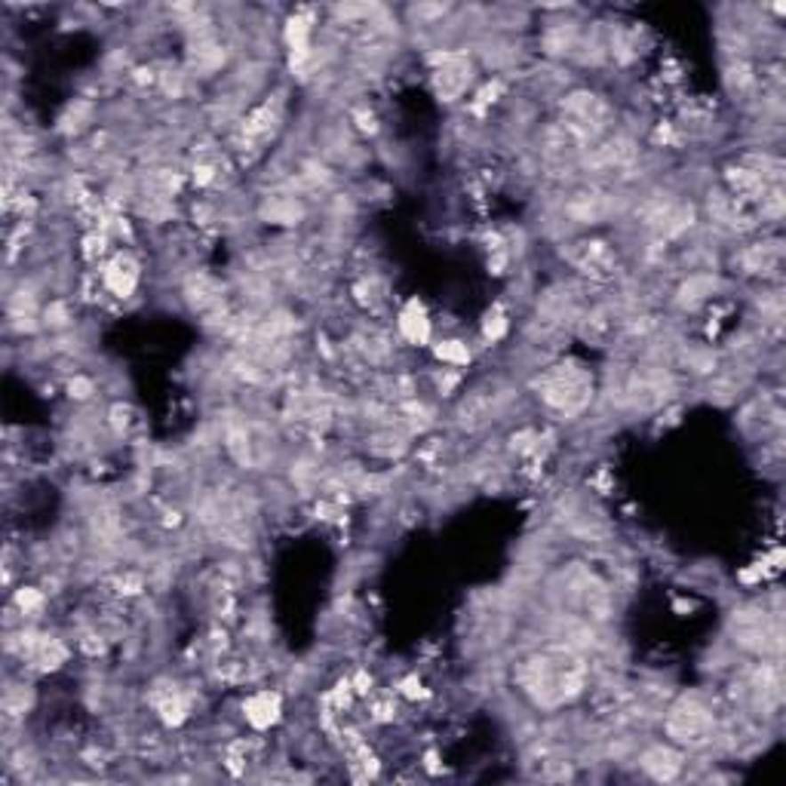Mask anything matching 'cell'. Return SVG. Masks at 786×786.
<instances>
[{"label": "cell", "mask_w": 786, "mask_h": 786, "mask_svg": "<svg viewBox=\"0 0 786 786\" xmlns=\"http://www.w3.org/2000/svg\"><path fill=\"white\" fill-rule=\"evenodd\" d=\"M584 679H587L584 663L565 652L528 657L523 670H519L523 691L538 707H559V703L578 697L581 688H584Z\"/></svg>", "instance_id": "cell-1"}, {"label": "cell", "mask_w": 786, "mask_h": 786, "mask_svg": "<svg viewBox=\"0 0 786 786\" xmlns=\"http://www.w3.org/2000/svg\"><path fill=\"white\" fill-rule=\"evenodd\" d=\"M590 393H593V384L574 365H557L550 375H544V384H541L544 403L553 405L557 412H565V415L584 409L590 403Z\"/></svg>", "instance_id": "cell-2"}, {"label": "cell", "mask_w": 786, "mask_h": 786, "mask_svg": "<svg viewBox=\"0 0 786 786\" xmlns=\"http://www.w3.org/2000/svg\"><path fill=\"white\" fill-rule=\"evenodd\" d=\"M713 728V713L697 697H682L667 716V734L676 743H701Z\"/></svg>", "instance_id": "cell-3"}, {"label": "cell", "mask_w": 786, "mask_h": 786, "mask_svg": "<svg viewBox=\"0 0 786 786\" xmlns=\"http://www.w3.org/2000/svg\"><path fill=\"white\" fill-rule=\"evenodd\" d=\"M105 283H108V289H111V293L126 298L135 289V283H139V264H135L130 255H117L114 261H108Z\"/></svg>", "instance_id": "cell-4"}, {"label": "cell", "mask_w": 786, "mask_h": 786, "mask_svg": "<svg viewBox=\"0 0 786 786\" xmlns=\"http://www.w3.org/2000/svg\"><path fill=\"white\" fill-rule=\"evenodd\" d=\"M642 768H646L654 781H673V777L679 774V768H682V758H679L676 750H670V747H654V750H648V753L642 756Z\"/></svg>", "instance_id": "cell-5"}, {"label": "cell", "mask_w": 786, "mask_h": 786, "mask_svg": "<svg viewBox=\"0 0 786 786\" xmlns=\"http://www.w3.org/2000/svg\"><path fill=\"white\" fill-rule=\"evenodd\" d=\"M246 719L253 722L255 728H270V725L280 719V697L270 694V691L253 694L246 701Z\"/></svg>", "instance_id": "cell-6"}, {"label": "cell", "mask_w": 786, "mask_h": 786, "mask_svg": "<svg viewBox=\"0 0 786 786\" xmlns=\"http://www.w3.org/2000/svg\"><path fill=\"white\" fill-rule=\"evenodd\" d=\"M399 329H403V335L409 338V341H418V344H424L427 338H430V320H427L421 304L418 301L405 304V310L399 314Z\"/></svg>", "instance_id": "cell-7"}, {"label": "cell", "mask_w": 786, "mask_h": 786, "mask_svg": "<svg viewBox=\"0 0 786 786\" xmlns=\"http://www.w3.org/2000/svg\"><path fill=\"white\" fill-rule=\"evenodd\" d=\"M467 80H470V71H467V65H461V62L445 65L443 71L437 74L439 96H445V99L461 96V90H464V86H467Z\"/></svg>", "instance_id": "cell-8"}, {"label": "cell", "mask_w": 786, "mask_h": 786, "mask_svg": "<svg viewBox=\"0 0 786 786\" xmlns=\"http://www.w3.org/2000/svg\"><path fill=\"white\" fill-rule=\"evenodd\" d=\"M157 710H160V719H164L166 725H179L188 713V703L181 701L179 691H169L166 697H160L157 701Z\"/></svg>", "instance_id": "cell-9"}, {"label": "cell", "mask_w": 786, "mask_h": 786, "mask_svg": "<svg viewBox=\"0 0 786 786\" xmlns=\"http://www.w3.org/2000/svg\"><path fill=\"white\" fill-rule=\"evenodd\" d=\"M437 357L445 363H467L470 360V354H467V348L461 341H443L437 348Z\"/></svg>", "instance_id": "cell-10"}, {"label": "cell", "mask_w": 786, "mask_h": 786, "mask_svg": "<svg viewBox=\"0 0 786 786\" xmlns=\"http://www.w3.org/2000/svg\"><path fill=\"white\" fill-rule=\"evenodd\" d=\"M16 606L25 608V612H28V608H37L40 606V593H37V590H22V593L16 596Z\"/></svg>", "instance_id": "cell-11"}, {"label": "cell", "mask_w": 786, "mask_h": 786, "mask_svg": "<svg viewBox=\"0 0 786 786\" xmlns=\"http://www.w3.org/2000/svg\"><path fill=\"white\" fill-rule=\"evenodd\" d=\"M504 317H489V323H485V335H492V338H501L504 335Z\"/></svg>", "instance_id": "cell-12"}]
</instances>
